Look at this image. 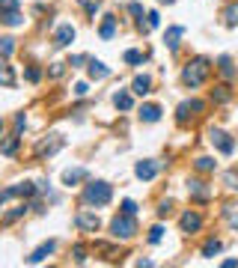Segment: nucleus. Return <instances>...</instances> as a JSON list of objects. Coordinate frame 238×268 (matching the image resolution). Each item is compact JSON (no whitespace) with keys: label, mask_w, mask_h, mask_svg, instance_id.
I'll return each instance as SVG.
<instances>
[{"label":"nucleus","mask_w":238,"mask_h":268,"mask_svg":"<svg viewBox=\"0 0 238 268\" xmlns=\"http://www.w3.org/2000/svg\"><path fill=\"white\" fill-rule=\"evenodd\" d=\"M208 72H211L208 60H205V57H197V60H191V63L185 66V72H182V84H185V87H203L205 78H208Z\"/></svg>","instance_id":"nucleus-1"},{"label":"nucleus","mask_w":238,"mask_h":268,"mask_svg":"<svg viewBox=\"0 0 238 268\" xmlns=\"http://www.w3.org/2000/svg\"><path fill=\"white\" fill-rule=\"evenodd\" d=\"M110 197H113V188H110L107 182H90V185L84 188V203H87V206L102 209V206L110 203Z\"/></svg>","instance_id":"nucleus-2"},{"label":"nucleus","mask_w":238,"mask_h":268,"mask_svg":"<svg viewBox=\"0 0 238 268\" xmlns=\"http://www.w3.org/2000/svg\"><path fill=\"white\" fill-rule=\"evenodd\" d=\"M110 230H113V238H131V235L137 233V221L134 215H116L113 218V224H110Z\"/></svg>","instance_id":"nucleus-3"},{"label":"nucleus","mask_w":238,"mask_h":268,"mask_svg":"<svg viewBox=\"0 0 238 268\" xmlns=\"http://www.w3.org/2000/svg\"><path fill=\"white\" fill-rule=\"evenodd\" d=\"M60 149H63V137H60V134H51V140H42V143L36 146V155H39V158H45V155L51 158V155H57Z\"/></svg>","instance_id":"nucleus-4"},{"label":"nucleus","mask_w":238,"mask_h":268,"mask_svg":"<svg viewBox=\"0 0 238 268\" xmlns=\"http://www.w3.org/2000/svg\"><path fill=\"white\" fill-rule=\"evenodd\" d=\"M205 110V104L200 99H194V101H182L179 104V113H176V119L179 122H188V116H194V113H203Z\"/></svg>","instance_id":"nucleus-5"},{"label":"nucleus","mask_w":238,"mask_h":268,"mask_svg":"<svg viewBox=\"0 0 238 268\" xmlns=\"http://www.w3.org/2000/svg\"><path fill=\"white\" fill-rule=\"evenodd\" d=\"M208 140H211V143H214V146H217V149H220L223 155H229V152L235 149V143L229 140V134H226V131H220V128H211Z\"/></svg>","instance_id":"nucleus-6"},{"label":"nucleus","mask_w":238,"mask_h":268,"mask_svg":"<svg viewBox=\"0 0 238 268\" xmlns=\"http://www.w3.org/2000/svg\"><path fill=\"white\" fill-rule=\"evenodd\" d=\"M74 224H77L84 233H96V230H99V215H90V212H77V215H74Z\"/></svg>","instance_id":"nucleus-7"},{"label":"nucleus","mask_w":238,"mask_h":268,"mask_svg":"<svg viewBox=\"0 0 238 268\" xmlns=\"http://www.w3.org/2000/svg\"><path fill=\"white\" fill-rule=\"evenodd\" d=\"M179 227H182V233H197V230L203 227V215H197V212H185L182 221H179Z\"/></svg>","instance_id":"nucleus-8"},{"label":"nucleus","mask_w":238,"mask_h":268,"mask_svg":"<svg viewBox=\"0 0 238 268\" xmlns=\"http://www.w3.org/2000/svg\"><path fill=\"white\" fill-rule=\"evenodd\" d=\"M71 42H74V27H71V24H60L57 33H54V45H57V48H66Z\"/></svg>","instance_id":"nucleus-9"},{"label":"nucleus","mask_w":238,"mask_h":268,"mask_svg":"<svg viewBox=\"0 0 238 268\" xmlns=\"http://www.w3.org/2000/svg\"><path fill=\"white\" fill-rule=\"evenodd\" d=\"M54 250H57V241H45L42 247H36L33 253L27 256V262H33V265H36V262H42V259H48V256H51Z\"/></svg>","instance_id":"nucleus-10"},{"label":"nucleus","mask_w":238,"mask_h":268,"mask_svg":"<svg viewBox=\"0 0 238 268\" xmlns=\"http://www.w3.org/2000/svg\"><path fill=\"white\" fill-rule=\"evenodd\" d=\"M188 194H191V200H197V203L208 200V188H205L200 179H191V182H188Z\"/></svg>","instance_id":"nucleus-11"},{"label":"nucleus","mask_w":238,"mask_h":268,"mask_svg":"<svg viewBox=\"0 0 238 268\" xmlns=\"http://www.w3.org/2000/svg\"><path fill=\"white\" fill-rule=\"evenodd\" d=\"M84 179H90V170H84V167H71L63 173V185H77V182H84Z\"/></svg>","instance_id":"nucleus-12"},{"label":"nucleus","mask_w":238,"mask_h":268,"mask_svg":"<svg viewBox=\"0 0 238 268\" xmlns=\"http://www.w3.org/2000/svg\"><path fill=\"white\" fill-rule=\"evenodd\" d=\"M134 173H137V179L149 182V179H155V176H158V164H155V161H140V164L134 167Z\"/></svg>","instance_id":"nucleus-13"},{"label":"nucleus","mask_w":238,"mask_h":268,"mask_svg":"<svg viewBox=\"0 0 238 268\" xmlns=\"http://www.w3.org/2000/svg\"><path fill=\"white\" fill-rule=\"evenodd\" d=\"M140 119L143 122H158L161 119V107L158 104H143L140 107Z\"/></svg>","instance_id":"nucleus-14"},{"label":"nucleus","mask_w":238,"mask_h":268,"mask_svg":"<svg viewBox=\"0 0 238 268\" xmlns=\"http://www.w3.org/2000/svg\"><path fill=\"white\" fill-rule=\"evenodd\" d=\"M99 36H102V39H113V36H116V18H113V15H104L102 27H99Z\"/></svg>","instance_id":"nucleus-15"},{"label":"nucleus","mask_w":238,"mask_h":268,"mask_svg":"<svg viewBox=\"0 0 238 268\" xmlns=\"http://www.w3.org/2000/svg\"><path fill=\"white\" fill-rule=\"evenodd\" d=\"M0 24H6V27H18V24H21V9L0 12Z\"/></svg>","instance_id":"nucleus-16"},{"label":"nucleus","mask_w":238,"mask_h":268,"mask_svg":"<svg viewBox=\"0 0 238 268\" xmlns=\"http://www.w3.org/2000/svg\"><path fill=\"white\" fill-rule=\"evenodd\" d=\"M149 90H152V78H149V75H137L134 78V93L137 96H146Z\"/></svg>","instance_id":"nucleus-17"},{"label":"nucleus","mask_w":238,"mask_h":268,"mask_svg":"<svg viewBox=\"0 0 238 268\" xmlns=\"http://www.w3.org/2000/svg\"><path fill=\"white\" fill-rule=\"evenodd\" d=\"M107 75H110V69L104 66L102 60H90V78L99 81V78H107Z\"/></svg>","instance_id":"nucleus-18"},{"label":"nucleus","mask_w":238,"mask_h":268,"mask_svg":"<svg viewBox=\"0 0 238 268\" xmlns=\"http://www.w3.org/2000/svg\"><path fill=\"white\" fill-rule=\"evenodd\" d=\"M18 140H21L18 134H12V137H6V140L0 143V152H3V155H15V152H18Z\"/></svg>","instance_id":"nucleus-19"},{"label":"nucleus","mask_w":238,"mask_h":268,"mask_svg":"<svg viewBox=\"0 0 238 268\" xmlns=\"http://www.w3.org/2000/svg\"><path fill=\"white\" fill-rule=\"evenodd\" d=\"M113 104H116L119 110H131V107H134V101H131V96H128L125 90H119V93L113 96Z\"/></svg>","instance_id":"nucleus-20"},{"label":"nucleus","mask_w":238,"mask_h":268,"mask_svg":"<svg viewBox=\"0 0 238 268\" xmlns=\"http://www.w3.org/2000/svg\"><path fill=\"white\" fill-rule=\"evenodd\" d=\"M223 21H226V27H235L238 24V3H229L223 9Z\"/></svg>","instance_id":"nucleus-21"},{"label":"nucleus","mask_w":238,"mask_h":268,"mask_svg":"<svg viewBox=\"0 0 238 268\" xmlns=\"http://www.w3.org/2000/svg\"><path fill=\"white\" fill-rule=\"evenodd\" d=\"M220 247H223V244H220L217 238H208V241L203 244V256H205V259H211L214 253H220Z\"/></svg>","instance_id":"nucleus-22"},{"label":"nucleus","mask_w":238,"mask_h":268,"mask_svg":"<svg viewBox=\"0 0 238 268\" xmlns=\"http://www.w3.org/2000/svg\"><path fill=\"white\" fill-rule=\"evenodd\" d=\"M0 84L3 87H15V75H12V69L6 63H0Z\"/></svg>","instance_id":"nucleus-23"},{"label":"nucleus","mask_w":238,"mask_h":268,"mask_svg":"<svg viewBox=\"0 0 238 268\" xmlns=\"http://www.w3.org/2000/svg\"><path fill=\"white\" fill-rule=\"evenodd\" d=\"M217 69H220L223 78H235V69H232V60H229V57H220V60H217Z\"/></svg>","instance_id":"nucleus-24"},{"label":"nucleus","mask_w":238,"mask_h":268,"mask_svg":"<svg viewBox=\"0 0 238 268\" xmlns=\"http://www.w3.org/2000/svg\"><path fill=\"white\" fill-rule=\"evenodd\" d=\"M182 33H185L182 27H170V30H167V36H164V39H167V45H170V48H179V39H182Z\"/></svg>","instance_id":"nucleus-25"},{"label":"nucleus","mask_w":238,"mask_h":268,"mask_svg":"<svg viewBox=\"0 0 238 268\" xmlns=\"http://www.w3.org/2000/svg\"><path fill=\"white\" fill-rule=\"evenodd\" d=\"M12 51H15V39H9V36H3V39H0V54H3V57H9Z\"/></svg>","instance_id":"nucleus-26"},{"label":"nucleus","mask_w":238,"mask_h":268,"mask_svg":"<svg viewBox=\"0 0 238 268\" xmlns=\"http://www.w3.org/2000/svg\"><path fill=\"white\" fill-rule=\"evenodd\" d=\"M24 212H27V206H18V209H12V212H9V215L3 218V224H12V221H18V218H21Z\"/></svg>","instance_id":"nucleus-27"},{"label":"nucleus","mask_w":238,"mask_h":268,"mask_svg":"<svg viewBox=\"0 0 238 268\" xmlns=\"http://www.w3.org/2000/svg\"><path fill=\"white\" fill-rule=\"evenodd\" d=\"M197 170H200V173L214 170V158H197Z\"/></svg>","instance_id":"nucleus-28"},{"label":"nucleus","mask_w":238,"mask_h":268,"mask_svg":"<svg viewBox=\"0 0 238 268\" xmlns=\"http://www.w3.org/2000/svg\"><path fill=\"white\" fill-rule=\"evenodd\" d=\"M161 238H164V227H152L149 230V244H158Z\"/></svg>","instance_id":"nucleus-29"},{"label":"nucleus","mask_w":238,"mask_h":268,"mask_svg":"<svg viewBox=\"0 0 238 268\" xmlns=\"http://www.w3.org/2000/svg\"><path fill=\"white\" fill-rule=\"evenodd\" d=\"M125 63H131V66L143 63V54H140V51H125Z\"/></svg>","instance_id":"nucleus-30"},{"label":"nucleus","mask_w":238,"mask_h":268,"mask_svg":"<svg viewBox=\"0 0 238 268\" xmlns=\"http://www.w3.org/2000/svg\"><path fill=\"white\" fill-rule=\"evenodd\" d=\"M9 9H18V0H0V12H9Z\"/></svg>","instance_id":"nucleus-31"},{"label":"nucleus","mask_w":238,"mask_h":268,"mask_svg":"<svg viewBox=\"0 0 238 268\" xmlns=\"http://www.w3.org/2000/svg\"><path fill=\"white\" fill-rule=\"evenodd\" d=\"M122 212H125V215H137V203L134 200H125V203H122Z\"/></svg>","instance_id":"nucleus-32"},{"label":"nucleus","mask_w":238,"mask_h":268,"mask_svg":"<svg viewBox=\"0 0 238 268\" xmlns=\"http://www.w3.org/2000/svg\"><path fill=\"white\" fill-rule=\"evenodd\" d=\"M39 78H42V72H39L36 66H30V69H27V81H30V84H36Z\"/></svg>","instance_id":"nucleus-33"},{"label":"nucleus","mask_w":238,"mask_h":268,"mask_svg":"<svg viewBox=\"0 0 238 268\" xmlns=\"http://www.w3.org/2000/svg\"><path fill=\"white\" fill-rule=\"evenodd\" d=\"M214 99H217V101H229V90H226V87H217Z\"/></svg>","instance_id":"nucleus-34"},{"label":"nucleus","mask_w":238,"mask_h":268,"mask_svg":"<svg viewBox=\"0 0 238 268\" xmlns=\"http://www.w3.org/2000/svg\"><path fill=\"white\" fill-rule=\"evenodd\" d=\"M84 253H87V247H84V244H74V259H77V262H84V259H87Z\"/></svg>","instance_id":"nucleus-35"},{"label":"nucleus","mask_w":238,"mask_h":268,"mask_svg":"<svg viewBox=\"0 0 238 268\" xmlns=\"http://www.w3.org/2000/svg\"><path fill=\"white\" fill-rule=\"evenodd\" d=\"M81 63H87V57H84V54H74V57L68 60V66H71V69H77Z\"/></svg>","instance_id":"nucleus-36"},{"label":"nucleus","mask_w":238,"mask_h":268,"mask_svg":"<svg viewBox=\"0 0 238 268\" xmlns=\"http://www.w3.org/2000/svg\"><path fill=\"white\" fill-rule=\"evenodd\" d=\"M24 125H27V119H24V113H18V116H15V134H21Z\"/></svg>","instance_id":"nucleus-37"},{"label":"nucleus","mask_w":238,"mask_h":268,"mask_svg":"<svg viewBox=\"0 0 238 268\" xmlns=\"http://www.w3.org/2000/svg\"><path fill=\"white\" fill-rule=\"evenodd\" d=\"M128 12H131V15H137V18H140V15H143V6H140V3H128Z\"/></svg>","instance_id":"nucleus-38"},{"label":"nucleus","mask_w":238,"mask_h":268,"mask_svg":"<svg viewBox=\"0 0 238 268\" xmlns=\"http://www.w3.org/2000/svg\"><path fill=\"white\" fill-rule=\"evenodd\" d=\"M170 206H173L170 200H167V203H161V206H158V215H161V218H164V215H170Z\"/></svg>","instance_id":"nucleus-39"},{"label":"nucleus","mask_w":238,"mask_h":268,"mask_svg":"<svg viewBox=\"0 0 238 268\" xmlns=\"http://www.w3.org/2000/svg\"><path fill=\"white\" fill-rule=\"evenodd\" d=\"M84 9H87L90 15H96V12H99V3H90V0H87V3H84Z\"/></svg>","instance_id":"nucleus-40"},{"label":"nucleus","mask_w":238,"mask_h":268,"mask_svg":"<svg viewBox=\"0 0 238 268\" xmlns=\"http://www.w3.org/2000/svg\"><path fill=\"white\" fill-rule=\"evenodd\" d=\"M74 93H77V96H87V93H90V90H87V84H84V81H81V84H74Z\"/></svg>","instance_id":"nucleus-41"},{"label":"nucleus","mask_w":238,"mask_h":268,"mask_svg":"<svg viewBox=\"0 0 238 268\" xmlns=\"http://www.w3.org/2000/svg\"><path fill=\"white\" fill-rule=\"evenodd\" d=\"M63 75V63H57V66L51 69V78H60Z\"/></svg>","instance_id":"nucleus-42"},{"label":"nucleus","mask_w":238,"mask_h":268,"mask_svg":"<svg viewBox=\"0 0 238 268\" xmlns=\"http://www.w3.org/2000/svg\"><path fill=\"white\" fill-rule=\"evenodd\" d=\"M232 227H235V230H238V218H235V221H232Z\"/></svg>","instance_id":"nucleus-43"},{"label":"nucleus","mask_w":238,"mask_h":268,"mask_svg":"<svg viewBox=\"0 0 238 268\" xmlns=\"http://www.w3.org/2000/svg\"><path fill=\"white\" fill-rule=\"evenodd\" d=\"M158 3H173V0H158Z\"/></svg>","instance_id":"nucleus-44"},{"label":"nucleus","mask_w":238,"mask_h":268,"mask_svg":"<svg viewBox=\"0 0 238 268\" xmlns=\"http://www.w3.org/2000/svg\"><path fill=\"white\" fill-rule=\"evenodd\" d=\"M0 131H3V119H0Z\"/></svg>","instance_id":"nucleus-45"},{"label":"nucleus","mask_w":238,"mask_h":268,"mask_svg":"<svg viewBox=\"0 0 238 268\" xmlns=\"http://www.w3.org/2000/svg\"><path fill=\"white\" fill-rule=\"evenodd\" d=\"M0 206H3V197H0Z\"/></svg>","instance_id":"nucleus-46"}]
</instances>
